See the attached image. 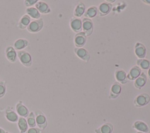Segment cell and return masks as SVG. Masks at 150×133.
I'll return each mask as SVG.
<instances>
[{
	"label": "cell",
	"instance_id": "obj_28",
	"mask_svg": "<svg viewBox=\"0 0 150 133\" xmlns=\"http://www.w3.org/2000/svg\"><path fill=\"white\" fill-rule=\"evenodd\" d=\"M27 122L28 127L30 128H33L35 127L36 125V119H35V113L33 112H30L28 116L27 117Z\"/></svg>",
	"mask_w": 150,
	"mask_h": 133
},
{
	"label": "cell",
	"instance_id": "obj_24",
	"mask_svg": "<svg viewBox=\"0 0 150 133\" xmlns=\"http://www.w3.org/2000/svg\"><path fill=\"white\" fill-rule=\"evenodd\" d=\"M134 127L142 132H147L149 131V128L148 125L144 122L141 121H137L134 124Z\"/></svg>",
	"mask_w": 150,
	"mask_h": 133
},
{
	"label": "cell",
	"instance_id": "obj_3",
	"mask_svg": "<svg viewBox=\"0 0 150 133\" xmlns=\"http://www.w3.org/2000/svg\"><path fill=\"white\" fill-rule=\"evenodd\" d=\"M36 124L38 128L41 130L45 129L47 125V121L45 114L40 110L36 111L35 113Z\"/></svg>",
	"mask_w": 150,
	"mask_h": 133
},
{
	"label": "cell",
	"instance_id": "obj_16",
	"mask_svg": "<svg viewBox=\"0 0 150 133\" xmlns=\"http://www.w3.org/2000/svg\"><path fill=\"white\" fill-rule=\"evenodd\" d=\"M30 22L31 18L27 14L25 13L23 15H22L19 20L18 27L20 29H25L27 28Z\"/></svg>",
	"mask_w": 150,
	"mask_h": 133
},
{
	"label": "cell",
	"instance_id": "obj_2",
	"mask_svg": "<svg viewBox=\"0 0 150 133\" xmlns=\"http://www.w3.org/2000/svg\"><path fill=\"white\" fill-rule=\"evenodd\" d=\"M43 18H40L38 19H35L31 21L26 29L29 32L32 33H36L40 32L43 29Z\"/></svg>",
	"mask_w": 150,
	"mask_h": 133
},
{
	"label": "cell",
	"instance_id": "obj_20",
	"mask_svg": "<svg viewBox=\"0 0 150 133\" xmlns=\"http://www.w3.org/2000/svg\"><path fill=\"white\" fill-rule=\"evenodd\" d=\"M25 12L26 14H27L30 18H32L34 20L38 19L40 18L41 16V14L35 6L26 8L25 9Z\"/></svg>",
	"mask_w": 150,
	"mask_h": 133
},
{
	"label": "cell",
	"instance_id": "obj_30",
	"mask_svg": "<svg viewBox=\"0 0 150 133\" xmlns=\"http://www.w3.org/2000/svg\"><path fill=\"white\" fill-rule=\"evenodd\" d=\"M38 0H25L23 1V5L26 8L32 7L35 5V4L38 2Z\"/></svg>",
	"mask_w": 150,
	"mask_h": 133
},
{
	"label": "cell",
	"instance_id": "obj_22",
	"mask_svg": "<svg viewBox=\"0 0 150 133\" xmlns=\"http://www.w3.org/2000/svg\"><path fill=\"white\" fill-rule=\"evenodd\" d=\"M18 127L20 133H25L28 129V125L26 120L24 117H20L18 120Z\"/></svg>",
	"mask_w": 150,
	"mask_h": 133
},
{
	"label": "cell",
	"instance_id": "obj_25",
	"mask_svg": "<svg viewBox=\"0 0 150 133\" xmlns=\"http://www.w3.org/2000/svg\"><path fill=\"white\" fill-rule=\"evenodd\" d=\"M98 12V9L96 6H92L86 10V11L84 13V16L86 18H93L95 17Z\"/></svg>",
	"mask_w": 150,
	"mask_h": 133
},
{
	"label": "cell",
	"instance_id": "obj_21",
	"mask_svg": "<svg viewBox=\"0 0 150 133\" xmlns=\"http://www.w3.org/2000/svg\"><path fill=\"white\" fill-rule=\"evenodd\" d=\"M113 126L111 123H105L95 130L96 133H112Z\"/></svg>",
	"mask_w": 150,
	"mask_h": 133
},
{
	"label": "cell",
	"instance_id": "obj_36",
	"mask_svg": "<svg viewBox=\"0 0 150 133\" xmlns=\"http://www.w3.org/2000/svg\"><path fill=\"white\" fill-rule=\"evenodd\" d=\"M137 133H143V132H137Z\"/></svg>",
	"mask_w": 150,
	"mask_h": 133
},
{
	"label": "cell",
	"instance_id": "obj_29",
	"mask_svg": "<svg viewBox=\"0 0 150 133\" xmlns=\"http://www.w3.org/2000/svg\"><path fill=\"white\" fill-rule=\"evenodd\" d=\"M6 91V81L4 80H0V98L3 97Z\"/></svg>",
	"mask_w": 150,
	"mask_h": 133
},
{
	"label": "cell",
	"instance_id": "obj_18",
	"mask_svg": "<svg viewBox=\"0 0 150 133\" xmlns=\"http://www.w3.org/2000/svg\"><path fill=\"white\" fill-rule=\"evenodd\" d=\"M121 86L120 84L118 82L114 83L111 87L110 97L111 98H117L121 93Z\"/></svg>",
	"mask_w": 150,
	"mask_h": 133
},
{
	"label": "cell",
	"instance_id": "obj_9",
	"mask_svg": "<svg viewBox=\"0 0 150 133\" xmlns=\"http://www.w3.org/2000/svg\"><path fill=\"white\" fill-rule=\"evenodd\" d=\"M76 54L81 60L86 62H88L90 59L89 53L87 50L82 47H76L74 49Z\"/></svg>",
	"mask_w": 150,
	"mask_h": 133
},
{
	"label": "cell",
	"instance_id": "obj_14",
	"mask_svg": "<svg viewBox=\"0 0 150 133\" xmlns=\"http://www.w3.org/2000/svg\"><path fill=\"white\" fill-rule=\"evenodd\" d=\"M146 48L141 43H137L135 46V53L140 59H144L146 55Z\"/></svg>",
	"mask_w": 150,
	"mask_h": 133
},
{
	"label": "cell",
	"instance_id": "obj_23",
	"mask_svg": "<svg viewBox=\"0 0 150 133\" xmlns=\"http://www.w3.org/2000/svg\"><path fill=\"white\" fill-rule=\"evenodd\" d=\"M116 80L121 84H125L127 82V77L126 73L122 70H117L115 73Z\"/></svg>",
	"mask_w": 150,
	"mask_h": 133
},
{
	"label": "cell",
	"instance_id": "obj_11",
	"mask_svg": "<svg viewBox=\"0 0 150 133\" xmlns=\"http://www.w3.org/2000/svg\"><path fill=\"white\" fill-rule=\"evenodd\" d=\"M70 25L73 31L79 33L82 29V21L81 20L76 17H73L70 21Z\"/></svg>",
	"mask_w": 150,
	"mask_h": 133
},
{
	"label": "cell",
	"instance_id": "obj_5",
	"mask_svg": "<svg viewBox=\"0 0 150 133\" xmlns=\"http://www.w3.org/2000/svg\"><path fill=\"white\" fill-rule=\"evenodd\" d=\"M82 29L86 36L91 35L93 31V23L90 19L84 18L82 21Z\"/></svg>",
	"mask_w": 150,
	"mask_h": 133
},
{
	"label": "cell",
	"instance_id": "obj_37",
	"mask_svg": "<svg viewBox=\"0 0 150 133\" xmlns=\"http://www.w3.org/2000/svg\"><path fill=\"white\" fill-rule=\"evenodd\" d=\"M5 133H11V132H6Z\"/></svg>",
	"mask_w": 150,
	"mask_h": 133
},
{
	"label": "cell",
	"instance_id": "obj_1",
	"mask_svg": "<svg viewBox=\"0 0 150 133\" xmlns=\"http://www.w3.org/2000/svg\"><path fill=\"white\" fill-rule=\"evenodd\" d=\"M17 56L19 62L22 65L26 67H29L32 64V58L30 54L25 50H19L17 52Z\"/></svg>",
	"mask_w": 150,
	"mask_h": 133
},
{
	"label": "cell",
	"instance_id": "obj_13",
	"mask_svg": "<svg viewBox=\"0 0 150 133\" xmlns=\"http://www.w3.org/2000/svg\"><path fill=\"white\" fill-rule=\"evenodd\" d=\"M29 45V41L25 38H19L16 39L13 43V47L17 50H22Z\"/></svg>",
	"mask_w": 150,
	"mask_h": 133
},
{
	"label": "cell",
	"instance_id": "obj_12",
	"mask_svg": "<svg viewBox=\"0 0 150 133\" xmlns=\"http://www.w3.org/2000/svg\"><path fill=\"white\" fill-rule=\"evenodd\" d=\"M87 36L85 35V33L83 32H80L77 33L74 38V43L76 46L77 47H81L86 42Z\"/></svg>",
	"mask_w": 150,
	"mask_h": 133
},
{
	"label": "cell",
	"instance_id": "obj_6",
	"mask_svg": "<svg viewBox=\"0 0 150 133\" xmlns=\"http://www.w3.org/2000/svg\"><path fill=\"white\" fill-rule=\"evenodd\" d=\"M150 101V97L148 94L143 93L138 95L135 99L134 104L137 107H142L146 105Z\"/></svg>",
	"mask_w": 150,
	"mask_h": 133
},
{
	"label": "cell",
	"instance_id": "obj_4",
	"mask_svg": "<svg viewBox=\"0 0 150 133\" xmlns=\"http://www.w3.org/2000/svg\"><path fill=\"white\" fill-rule=\"evenodd\" d=\"M5 56L11 63H15L17 60V52L12 46H8L5 48Z\"/></svg>",
	"mask_w": 150,
	"mask_h": 133
},
{
	"label": "cell",
	"instance_id": "obj_33",
	"mask_svg": "<svg viewBox=\"0 0 150 133\" xmlns=\"http://www.w3.org/2000/svg\"><path fill=\"white\" fill-rule=\"evenodd\" d=\"M5 132H6L5 131V130L0 127V133H5Z\"/></svg>",
	"mask_w": 150,
	"mask_h": 133
},
{
	"label": "cell",
	"instance_id": "obj_27",
	"mask_svg": "<svg viewBox=\"0 0 150 133\" xmlns=\"http://www.w3.org/2000/svg\"><path fill=\"white\" fill-rule=\"evenodd\" d=\"M137 64L139 68H141L144 70L149 69L150 67V61H149L147 59H138L137 61Z\"/></svg>",
	"mask_w": 150,
	"mask_h": 133
},
{
	"label": "cell",
	"instance_id": "obj_31",
	"mask_svg": "<svg viewBox=\"0 0 150 133\" xmlns=\"http://www.w3.org/2000/svg\"><path fill=\"white\" fill-rule=\"evenodd\" d=\"M25 133H42V130L39 128H29Z\"/></svg>",
	"mask_w": 150,
	"mask_h": 133
},
{
	"label": "cell",
	"instance_id": "obj_26",
	"mask_svg": "<svg viewBox=\"0 0 150 133\" xmlns=\"http://www.w3.org/2000/svg\"><path fill=\"white\" fill-rule=\"evenodd\" d=\"M85 12V5L83 2H79L76 6L74 11V15L76 18L81 17Z\"/></svg>",
	"mask_w": 150,
	"mask_h": 133
},
{
	"label": "cell",
	"instance_id": "obj_8",
	"mask_svg": "<svg viewBox=\"0 0 150 133\" xmlns=\"http://www.w3.org/2000/svg\"><path fill=\"white\" fill-rule=\"evenodd\" d=\"M35 7L38 9L40 14H48L51 12V9L49 5L42 1H38L35 4Z\"/></svg>",
	"mask_w": 150,
	"mask_h": 133
},
{
	"label": "cell",
	"instance_id": "obj_15",
	"mask_svg": "<svg viewBox=\"0 0 150 133\" xmlns=\"http://www.w3.org/2000/svg\"><path fill=\"white\" fill-rule=\"evenodd\" d=\"M112 8V5L107 2H102L98 7V12L100 16H105L107 15Z\"/></svg>",
	"mask_w": 150,
	"mask_h": 133
},
{
	"label": "cell",
	"instance_id": "obj_7",
	"mask_svg": "<svg viewBox=\"0 0 150 133\" xmlns=\"http://www.w3.org/2000/svg\"><path fill=\"white\" fill-rule=\"evenodd\" d=\"M15 110L18 115L22 117L26 118L28 116L29 112L28 108L23 104L22 101H19L15 106Z\"/></svg>",
	"mask_w": 150,
	"mask_h": 133
},
{
	"label": "cell",
	"instance_id": "obj_34",
	"mask_svg": "<svg viewBox=\"0 0 150 133\" xmlns=\"http://www.w3.org/2000/svg\"><path fill=\"white\" fill-rule=\"evenodd\" d=\"M148 77H149V78L150 79V67H149V69H148Z\"/></svg>",
	"mask_w": 150,
	"mask_h": 133
},
{
	"label": "cell",
	"instance_id": "obj_32",
	"mask_svg": "<svg viewBox=\"0 0 150 133\" xmlns=\"http://www.w3.org/2000/svg\"><path fill=\"white\" fill-rule=\"evenodd\" d=\"M144 2H145V4H149L150 5V0H144L142 1Z\"/></svg>",
	"mask_w": 150,
	"mask_h": 133
},
{
	"label": "cell",
	"instance_id": "obj_19",
	"mask_svg": "<svg viewBox=\"0 0 150 133\" xmlns=\"http://www.w3.org/2000/svg\"><path fill=\"white\" fill-rule=\"evenodd\" d=\"M147 77L145 73H141L138 77H137L134 82L135 87L138 89H141L143 87L146 82Z\"/></svg>",
	"mask_w": 150,
	"mask_h": 133
},
{
	"label": "cell",
	"instance_id": "obj_10",
	"mask_svg": "<svg viewBox=\"0 0 150 133\" xmlns=\"http://www.w3.org/2000/svg\"><path fill=\"white\" fill-rule=\"evenodd\" d=\"M5 116L6 120L11 122H18L19 117L18 114L10 107H8L5 110Z\"/></svg>",
	"mask_w": 150,
	"mask_h": 133
},
{
	"label": "cell",
	"instance_id": "obj_35",
	"mask_svg": "<svg viewBox=\"0 0 150 133\" xmlns=\"http://www.w3.org/2000/svg\"><path fill=\"white\" fill-rule=\"evenodd\" d=\"M115 1H107V2H114Z\"/></svg>",
	"mask_w": 150,
	"mask_h": 133
},
{
	"label": "cell",
	"instance_id": "obj_17",
	"mask_svg": "<svg viewBox=\"0 0 150 133\" xmlns=\"http://www.w3.org/2000/svg\"><path fill=\"white\" fill-rule=\"evenodd\" d=\"M141 73V69L138 66H135L130 69L127 77L130 80H135L137 77H138Z\"/></svg>",
	"mask_w": 150,
	"mask_h": 133
}]
</instances>
